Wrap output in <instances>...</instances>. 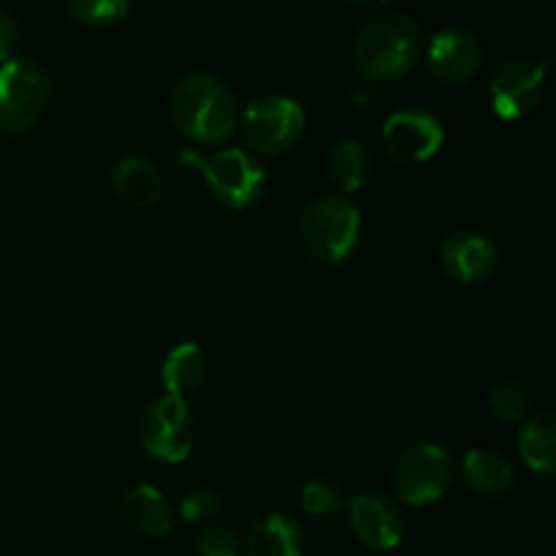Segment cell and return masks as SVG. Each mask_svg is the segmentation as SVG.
Masks as SVG:
<instances>
[{
  "mask_svg": "<svg viewBox=\"0 0 556 556\" xmlns=\"http://www.w3.org/2000/svg\"><path fill=\"white\" fill-rule=\"evenodd\" d=\"M168 114L179 134L199 144H220L239 123V103L231 87L210 71L179 76L168 96Z\"/></svg>",
  "mask_w": 556,
  "mask_h": 556,
  "instance_id": "1",
  "label": "cell"
},
{
  "mask_svg": "<svg viewBox=\"0 0 556 556\" xmlns=\"http://www.w3.org/2000/svg\"><path fill=\"white\" fill-rule=\"evenodd\" d=\"M421 54V25L407 11H383L364 22L353 41V63L367 79H394Z\"/></svg>",
  "mask_w": 556,
  "mask_h": 556,
  "instance_id": "2",
  "label": "cell"
},
{
  "mask_svg": "<svg viewBox=\"0 0 556 556\" xmlns=\"http://www.w3.org/2000/svg\"><path fill=\"white\" fill-rule=\"evenodd\" d=\"M179 163L199 168L212 195L231 210H244L264 195L266 168L248 150L226 147L212 155H201L199 150H179Z\"/></svg>",
  "mask_w": 556,
  "mask_h": 556,
  "instance_id": "3",
  "label": "cell"
},
{
  "mask_svg": "<svg viewBox=\"0 0 556 556\" xmlns=\"http://www.w3.org/2000/svg\"><path fill=\"white\" fill-rule=\"evenodd\" d=\"M304 244L309 253L326 264H340L356 250L362 237V210L348 195H315L302 212Z\"/></svg>",
  "mask_w": 556,
  "mask_h": 556,
  "instance_id": "4",
  "label": "cell"
},
{
  "mask_svg": "<svg viewBox=\"0 0 556 556\" xmlns=\"http://www.w3.org/2000/svg\"><path fill=\"white\" fill-rule=\"evenodd\" d=\"M52 101V76L38 60L11 58L0 63V130L25 134Z\"/></svg>",
  "mask_w": 556,
  "mask_h": 556,
  "instance_id": "5",
  "label": "cell"
},
{
  "mask_svg": "<svg viewBox=\"0 0 556 556\" xmlns=\"http://www.w3.org/2000/svg\"><path fill=\"white\" fill-rule=\"evenodd\" d=\"M239 128L255 152L280 155L302 139L307 114L296 98L282 92H261L239 106Z\"/></svg>",
  "mask_w": 556,
  "mask_h": 556,
  "instance_id": "6",
  "label": "cell"
},
{
  "mask_svg": "<svg viewBox=\"0 0 556 556\" xmlns=\"http://www.w3.org/2000/svg\"><path fill=\"white\" fill-rule=\"evenodd\" d=\"M456 465L438 443H413L391 467V486L405 505H429L454 483Z\"/></svg>",
  "mask_w": 556,
  "mask_h": 556,
  "instance_id": "7",
  "label": "cell"
},
{
  "mask_svg": "<svg viewBox=\"0 0 556 556\" xmlns=\"http://www.w3.org/2000/svg\"><path fill=\"white\" fill-rule=\"evenodd\" d=\"M139 438L147 454L166 465H179L195 443V421L182 396L163 394L152 402L139 421Z\"/></svg>",
  "mask_w": 556,
  "mask_h": 556,
  "instance_id": "8",
  "label": "cell"
},
{
  "mask_svg": "<svg viewBox=\"0 0 556 556\" xmlns=\"http://www.w3.org/2000/svg\"><path fill=\"white\" fill-rule=\"evenodd\" d=\"M445 125L438 112L427 106H402L383 123V144L396 161H429L443 147Z\"/></svg>",
  "mask_w": 556,
  "mask_h": 556,
  "instance_id": "9",
  "label": "cell"
},
{
  "mask_svg": "<svg viewBox=\"0 0 556 556\" xmlns=\"http://www.w3.org/2000/svg\"><path fill=\"white\" fill-rule=\"evenodd\" d=\"M548 65H552V60H546V63H532L525 58L505 60L489 81V98H492L494 112L503 119L527 117L541 103L543 90H546Z\"/></svg>",
  "mask_w": 556,
  "mask_h": 556,
  "instance_id": "10",
  "label": "cell"
},
{
  "mask_svg": "<svg viewBox=\"0 0 556 556\" xmlns=\"http://www.w3.org/2000/svg\"><path fill=\"white\" fill-rule=\"evenodd\" d=\"M429 71L445 85L472 79L483 65V43L476 30L465 25H445L429 41Z\"/></svg>",
  "mask_w": 556,
  "mask_h": 556,
  "instance_id": "11",
  "label": "cell"
},
{
  "mask_svg": "<svg viewBox=\"0 0 556 556\" xmlns=\"http://www.w3.org/2000/svg\"><path fill=\"white\" fill-rule=\"evenodd\" d=\"M348 516H351L353 535L369 548L389 552L396 548L405 538V516L400 505L383 492H362L345 503Z\"/></svg>",
  "mask_w": 556,
  "mask_h": 556,
  "instance_id": "12",
  "label": "cell"
},
{
  "mask_svg": "<svg viewBox=\"0 0 556 556\" xmlns=\"http://www.w3.org/2000/svg\"><path fill=\"white\" fill-rule=\"evenodd\" d=\"M440 264L459 286H478L497 266V248L486 233L462 228L440 244Z\"/></svg>",
  "mask_w": 556,
  "mask_h": 556,
  "instance_id": "13",
  "label": "cell"
},
{
  "mask_svg": "<svg viewBox=\"0 0 556 556\" xmlns=\"http://www.w3.org/2000/svg\"><path fill=\"white\" fill-rule=\"evenodd\" d=\"M119 516L134 532L147 538H161L174 530L177 510L166 500V494L152 483L130 486L119 500Z\"/></svg>",
  "mask_w": 556,
  "mask_h": 556,
  "instance_id": "14",
  "label": "cell"
},
{
  "mask_svg": "<svg viewBox=\"0 0 556 556\" xmlns=\"http://www.w3.org/2000/svg\"><path fill=\"white\" fill-rule=\"evenodd\" d=\"M307 532L293 516L266 514L244 538L248 556H304Z\"/></svg>",
  "mask_w": 556,
  "mask_h": 556,
  "instance_id": "15",
  "label": "cell"
},
{
  "mask_svg": "<svg viewBox=\"0 0 556 556\" xmlns=\"http://www.w3.org/2000/svg\"><path fill=\"white\" fill-rule=\"evenodd\" d=\"M114 193L134 206H150L161 199L163 177L144 155H125L112 168Z\"/></svg>",
  "mask_w": 556,
  "mask_h": 556,
  "instance_id": "16",
  "label": "cell"
},
{
  "mask_svg": "<svg viewBox=\"0 0 556 556\" xmlns=\"http://www.w3.org/2000/svg\"><path fill=\"white\" fill-rule=\"evenodd\" d=\"M462 476L476 494H505L514 486V467L500 451L472 448L462 459Z\"/></svg>",
  "mask_w": 556,
  "mask_h": 556,
  "instance_id": "17",
  "label": "cell"
},
{
  "mask_svg": "<svg viewBox=\"0 0 556 556\" xmlns=\"http://www.w3.org/2000/svg\"><path fill=\"white\" fill-rule=\"evenodd\" d=\"M206 372H210V364H206L204 351L195 342H179L163 358L161 380L166 386V394L185 396L204 383Z\"/></svg>",
  "mask_w": 556,
  "mask_h": 556,
  "instance_id": "18",
  "label": "cell"
},
{
  "mask_svg": "<svg viewBox=\"0 0 556 556\" xmlns=\"http://www.w3.org/2000/svg\"><path fill=\"white\" fill-rule=\"evenodd\" d=\"M554 443H556V421L552 413H535L525 421V427L519 429V445L521 459L527 462V467H532L535 472L543 476H552L556 470V456H554Z\"/></svg>",
  "mask_w": 556,
  "mask_h": 556,
  "instance_id": "19",
  "label": "cell"
},
{
  "mask_svg": "<svg viewBox=\"0 0 556 556\" xmlns=\"http://www.w3.org/2000/svg\"><path fill=\"white\" fill-rule=\"evenodd\" d=\"M326 174L334 185L353 193L364 185L369 174V155L367 147L356 139H340L326 152Z\"/></svg>",
  "mask_w": 556,
  "mask_h": 556,
  "instance_id": "20",
  "label": "cell"
},
{
  "mask_svg": "<svg viewBox=\"0 0 556 556\" xmlns=\"http://www.w3.org/2000/svg\"><path fill=\"white\" fill-rule=\"evenodd\" d=\"M68 14L81 25H114V22L125 20L130 11L128 0H68Z\"/></svg>",
  "mask_w": 556,
  "mask_h": 556,
  "instance_id": "21",
  "label": "cell"
},
{
  "mask_svg": "<svg viewBox=\"0 0 556 556\" xmlns=\"http://www.w3.org/2000/svg\"><path fill=\"white\" fill-rule=\"evenodd\" d=\"M489 405L505 421H521L530 413V394L521 383H514V380H505V383H497L492 391H489Z\"/></svg>",
  "mask_w": 556,
  "mask_h": 556,
  "instance_id": "22",
  "label": "cell"
},
{
  "mask_svg": "<svg viewBox=\"0 0 556 556\" xmlns=\"http://www.w3.org/2000/svg\"><path fill=\"white\" fill-rule=\"evenodd\" d=\"M348 500L342 497L340 486H334L326 478H313V481L304 483L302 489V508L313 516H326L334 514V510L345 508Z\"/></svg>",
  "mask_w": 556,
  "mask_h": 556,
  "instance_id": "23",
  "label": "cell"
},
{
  "mask_svg": "<svg viewBox=\"0 0 556 556\" xmlns=\"http://www.w3.org/2000/svg\"><path fill=\"white\" fill-rule=\"evenodd\" d=\"M199 556H239L242 554V541L237 532L226 525H210L199 535Z\"/></svg>",
  "mask_w": 556,
  "mask_h": 556,
  "instance_id": "24",
  "label": "cell"
},
{
  "mask_svg": "<svg viewBox=\"0 0 556 556\" xmlns=\"http://www.w3.org/2000/svg\"><path fill=\"white\" fill-rule=\"evenodd\" d=\"M220 505L223 500L215 489L201 486L195 489V492H190L188 497L179 503L177 514L182 516L185 521H212L217 519V514H220Z\"/></svg>",
  "mask_w": 556,
  "mask_h": 556,
  "instance_id": "25",
  "label": "cell"
},
{
  "mask_svg": "<svg viewBox=\"0 0 556 556\" xmlns=\"http://www.w3.org/2000/svg\"><path fill=\"white\" fill-rule=\"evenodd\" d=\"M20 25H16L14 16L9 11L0 9V63L16 58V47H20Z\"/></svg>",
  "mask_w": 556,
  "mask_h": 556,
  "instance_id": "26",
  "label": "cell"
}]
</instances>
